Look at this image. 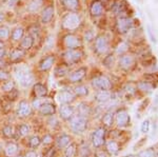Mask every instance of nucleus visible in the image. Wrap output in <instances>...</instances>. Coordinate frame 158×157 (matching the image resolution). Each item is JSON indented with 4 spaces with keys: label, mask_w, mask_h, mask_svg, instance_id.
Wrapping results in <instances>:
<instances>
[{
    "label": "nucleus",
    "mask_w": 158,
    "mask_h": 157,
    "mask_svg": "<svg viewBox=\"0 0 158 157\" xmlns=\"http://www.w3.org/2000/svg\"><path fill=\"white\" fill-rule=\"evenodd\" d=\"M6 67V62L3 59L0 60V70H4V68Z\"/></svg>",
    "instance_id": "nucleus-55"
},
{
    "label": "nucleus",
    "mask_w": 158,
    "mask_h": 157,
    "mask_svg": "<svg viewBox=\"0 0 158 157\" xmlns=\"http://www.w3.org/2000/svg\"><path fill=\"white\" fill-rule=\"evenodd\" d=\"M55 155H56V150L54 148H50L49 150L44 153L43 157H55Z\"/></svg>",
    "instance_id": "nucleus-50"
},
{
    "label": "nucleus",
    "mask_w": 158,
    "mask_h": 157,
    "mask_svg": "<svg viewBox=\"0 0 158 157\" xmlns=\"http://www.w3.org/2000/svg\"><path fill=\"white\" fill-rule=\"evenodd\" d=\"M77 112L78 115L86 118V116H89L91 114V107L86 102H80L77 105Z\"/></svg>",
    "instance_id": "nucleus-27"
},
{
    "label": "nucleus",
    "mask_w": 158,
    "mask_h": 157,
    "mask_svg": "<svg viewBox=\"0 0 158 157\" xmlns=\"http://www.w3.org/2000/svg\"><path fill=\"white\" fill-rule=\"evenodd\" d=\"M15 87H16V85H15V81H13V80L9 79V80H6V81H4L3 83H2L1 90L3 91L4 93H9V92H11V91L14 90Z\"/></svg>",
    "instance_id": "nucleus-35"
},
{
    "label": "nucleus",
    "mask_w": 158,
    "mask_h": 157,
    "mask_svg": "<svg viewBox=\"0 0 158 157\" xmlns=\"http://www.w3.org/2000/svg\"><path fill=\"white\" fill-rule=\"evenodd\" d=\"M81 24V18L77 13H69L62 19V27L67 31H75Z\"/></svg>",
    "instance_id": "nucleus-2"
},
{
    "label": "nucleus",
    "mask_w": 158,
    "mask_h": 157,
    "mask_svg": "<svg viewBox=\"0 0 158 157\" xmlns=\"http://www.w3.org/2000/svg\"><path fill=\"white\" fill-rule=\"evenodd\" d=\"M16 157H23V156H16Z\"/></svg>",
    "instance_id": "nucleus-60"
},
{
    "label": "nucleus",
    "mask_w": 158,
    "mask_h": 157,
    "mask_svg": "<svg viewBox=\"0 0 158 157\" xmlns=\"http://www.w3.org/2000/svg\"><path fill=\"white\" fill-rule=\"evenodd\" d=\"M55 15V9L53 4H49L42 10L41 12V16H40V19H41V22L44 24H48L52 21V19L54 18Z\"/></svg>",
    "instance_id": "nucleus-11"
},
{
    "label": "nucleus",
    "mask_w": 158,
    "mask_h": 157,
    "mask_svg": "<svg viewBox=\"0 0 158 157\" xmlns=\"http://www.w3.org/2000/svg\"><path fill=\"white\" fill-rule=\"evenodd\" d=\"M31 113H32V107H31L30 103L25 100L20 101L18 108H17V115L20 118H25L27 116H30Z\"/></svg>",
    "instance_id": "nucleus-14"
},
{
    "label": "nucleus",
    "mask_w": 158,
    "mask_h": 157,
    "mask_svg": "<svg viewBox=\"0 0 158 157\" xmlns=\"http://www.w3.org/2000/svg\"><path fill=\"white\" fill-rule=\"evenodd\" d=\"M69 72V68L65 64H59L55 68L54 70V75L57 77H63L64 75H67Z\"/></svg>",
    "instance_id": "nucleus-31"
},
{
    "label": "nucleus",
    "mask_w": 158,
    "mask_h": 157,
    "mask_svg": "<svg viewBox=\"0 0 158 157\" xmlns=\"http://www.w3.org/2000/svg\"><path fill=\"white\" fill-rule=\"evenodd\" d=\"M30 133V126L27 125H25V123H22V125H20L18 126V134L20 136H27Z\"/></svg>",
    "instance_id": "nucleus-40"
},
{
    "label": "nucleus",
    "mask_w": 158,
    "mask_h": 157,
    "mask_svg": "<svg viewBox=\"0 0 158 157\" xmlns=\"http://www.w3.org/2000/svg\"><path fill=\"white\" fill-rule=\"evenodd\" d=\"M76 153H77V147H76L75 143H70V145L64 149L63 157H75Z\"/></svg>",
    "instance_id": "nucleus-32"
},
{
    "label": "nucleus",
    "mask_w": 158,
    "mask_h": 157,
    "mask_svg": "<svg viewBox=\"0 0 158 157\" xmlns=\"http://www.w3.org/2000/svg\"><path fill=\"white\" fill-rule=\"evenodd\" d=\"M2 19H3V15L2 13H0V22H2Z\"/></svg>",
    "instance_id": "nucleus-58"
},
{
    "label": "nucleus",
    "mask_w": 158,
    "mask_h": 157,
    "mask_svg": "<svg viewBox=\"0 0 158 157\" xmlns=\"http://www.w3.org/2000/svg\"><path fill=\"white\" fill-rule=\"evenodd\" d=\"M43 105V101L40 99V98H36V99H34L33 100V102H32V105L31 107H33L34 109H36V110H38L41 105Z\"/></svg>",
    "instance_id": "nucleus-49"
},
{
    "label": "nucleus",
    "mask_w": 158,
    "mask_h": 157,
    "mask_svg": "<svg viewBox=\"0 0 158 157\" xmlns=\"http://www.w3.org/2000/svg\"><path fill=\"white\" fill-rule=\"evenodd\" d=\"M139 157H155V153H154V151L151 150V149H148V150L140 152Z\"/></svg>",
    "instance_id": "nucleus-46"
},
{
    "label": "nucleus",
    "mask_w": 158,
    "mask_h": 157,
    "mask_svg": "<svg viewBox=\"0 0 158 157\" xmlns=\"http://www.w3.org/2000/svg\"><path fill=\"white\" fill-rule=\"evenodd\" d=\"M14 75L16 79L19 81L20 85L23 88L30 87L34 81V76L31 73V71L24 65H17L14 69Z\"/></svg>",
    "instance_id": "nucleus-1"
},
{
    "label": "nucleus",
    "mask_w": 158,
    "mask_h": 157,
    "mask_svg": "<svg viewBox=\"0 0 158 157\" xmlns=\"http://www.w3.org/2000/svg\"><path fill=\"white\" fill-rule=\"evenodd\" d=\"M111 97H112V93L106 90L98 91L95 95V99L97 100L98 102H102V103H106V102H108V101H110L111 100Z\"/></svg>",
    "instance_id": "nucleus-25"
},
{
    "label": "nucleus",
    "mask_w": 158,
    "mask_h": 157,
    "mask_svg": "<svg viewBox=\"0 0 158 157\" xmlns=\"http://www.w3.org/2000/svg\"><path fill=\"white\" fill-rule=\"evenodd\" d=\"M96 156H97V157H106V154L104 153L103 151H99V152L96 153Z\"/></svg>",
    "instance_id": "nucleus-56"
},
{
    "label": "nucleus",
    "mask_w": 158,
    "mask_h": 157,
    "mask_svg": "<svg viewBox=\"0 0 158 157\" xmlns=\"http://www.w3.org/2000/svg\"><path fill=\"white\" fill-rule=\"evenodd\" d=\"M140 130H141L142 133H148V132H149V131H150V121L148 120V119L144 120L143 122H142Z\"/></svg>",
    "instance_id": "nucleus-47"
},
{
    "label": "nucleus",
    "mask_w": 158,
    "mask_h": 157,
    "mask_svg": "<svg viewBox=\"0 0 158 157\" xmlns=\"http://www.w3.org/2000/svg\"><path fill=\"white\" fill-rule=\"evenodd\" d=\"M79 153H80V156L81 157H89L91 154V151H90V148H89L88 146L83 145L80 147V149H79Z\"/></svg>",
    "instance_id": "nucleus-43"
},
{
    "label": "nucleus",
    "mask_w": 158,
    "mask_h": 157,
    "mask_svg": "<svg viewBox=\"0 0 158 157\" xmlns=\"http://www.w3.org/2000/svg\"><path fill=\"white\" fill-rule=\"evenodd\" d=\"M85 73H86V69L85 68H79V69L73 71L70 75H69L68 79L69 81L75 83V82H79L83 77L85 76Z\"/></svg>",
    "instance_id": "nucleus-17"
},
{
    "label": "nucleus",
    "mask_w": 158,
    "mask_h": 157,
    "mask_svg": "<svg viewBox=\"0 0 158 157\" xmlns=\"http://www.w3.org/2000/svg\"><path fill=\"white\" fill-rule=\"evenodd\" d=\"M56 111V105L52 102H43V105L38 109V112L41 116H54Z\"/></svg>",
    "instance_id": "nucleus-15"
},
{
    "label": "nucleus",
    "mask_w": 158,
    "mask_h": 157,
    "mask_svg": "<svg viewBox=\"0 0 158 157\" xmlns=\"http://www.w3.org/2000/svg\"><path fill=\"white\" fill-rule=\"evenodd\" d=\"M113 62H114V58L112 57V56H108L104 59V61H103V63L104 64L106 65V67H110L111 64H113Z\"/></svg>",
    "instance_id": "nucleus-51"
},
{
    "label": "nucleus",
    "mask_w": 158,
    "mask_h": 157,
    "mask_svg": "<svg viewBox=\"0 0 158 157\" xmlns=\"http://www.w3.org/2000/svg\"><path fill=\"white\" fill-rule=\"evenodd\" d=\"M2 134L4 135V137L12 138L13 136H14V134H15V130H14V128H13L11 125H7V126H4L3 129H2Z\"/></svg>",
    "instance_id": "nucleus-37"
},
{
    "label": "nucleus",
    "mask_w": 158,
    "mask_h": 157,
    "mask_svg": "<svg viewBox=\"0 0 158 157\" xmlns=\"http://www.w3.org/2000/svg\"><path fill=\"white\" fill-rule=\"evenodd\" d=\"M95 50L98 54L103 55L109 51V40L106 36H98L95 40Z\"/></svg>",
    "instance_id": "nucleus-9"
},
{
    "label": "nucleus",
    "mask_w": 158,
    "mask_h": 157,
    "mask_svg": "<svg viewBox=\"0 0 158 157\" xmlns=\"http://www.w3.org/2000/svg\"><path fill=\"white\" fill-rule=\"evenodd\" d=\"M4 152H6V155L7 157H12L15 156L18 152V146L15 143H6V149H4Z\"/></svg>",
    "instance_id": "nucleus-29"
},
{
    "label": "nucleus",
    "mask_w": 158,
    "mask_h": 157,
    "mask_svg": "<svg viewBox=\"0 0 158 157\" xmlns=\"http://www.w3.org/2000/svg\"><path fill=\"white\" fill-rule=\"evenodd\" d=\"M81 58H82V52L78 49L68 50L67 52H64V54H63V59H64V61L68 65L75 64V63H77L78 61H80Z\"/></svg>",
    "instance_id": "nucleus-5"
},
{
    "label": "nucleus",
    "mask_w": 158,
    "mask_h": 157,
    "mask_svg": "<svg viewBox=\"0 0 158 157\" xmlns=\"http://www.w3.org/2000/svg\"><path fill=\"white\" fill-rule=\"evenodd\" d=\"M148 30H149V35H150V37H151V39L153 40V41L154 42H156V39H155V36H153V34H152V31H151V29H150V27H148Z\"/></svg>",
    "instance_id": "nucleus-57"
},
{
    "label": "nucleus",
    "mask_w": 158,
    "mask_h": 157,
    "mask_svg": "<svg viewBox=\"0 0 158 157\" xmlns=\"http://www.w3.org/2000/svg\"><path fill=\"white\" fill-rule=\"evenodd\" d=\"M24 37V29L22 27H16L12 31L11 40L14 42H19Z\"/></svg>",
    "instance_id": "nucleus-24"
},
{
    "label": "nucleus",
    "mask_w": 158,
    "mask_h": 157,
    "mask_svg": "<svg viewBox=\"0 0 158 157\" xmlns=\"http://www.w3.org/2000/svg\"><path fill=\"white\" fill-rule=\"evenodd\" d=\"M1 48H4V45H3V41H0V49Z\"/></svg>",
    "instance_id": "nucleus-59"
},
{
    "label": "nucleus",
    "mask_w": 158,
    "mask_h": 157,
    "mask_svg": "<svg viewBox=\"0 0 158 157\" xmlns=\"http://www.w3.org/2000/svg\"><path fill=\"white\" fill-rule=\"evenodd\" d=\"M55 63V56L54 55H48L44 57L41 61L39 62V70L41 72H48L52 69L53 64Z\"/></svg>",
    "instance_id": "nucleus-16"
},
{
    "label": "nucleus",
    "mask_w": 158,
    "mask_h": 157,
    "mask_svg": "<svg viewBox=\"0 0 158 157\" xmlns=\"http://www.w3.org/2000/svg\"><path fill=\"white\" fill-rule=\"evenodd\" d=\"M63 45L68 50H75L82 45L80 37L75 34H67L62 39Z\"/></svg>",
    "instance_id": "nucleus-4"
},
{
    "label": "nucleus",
    "mask_w": 158,
    "mask_h": 157,
    "mask_svg": "<svg viewBox=\"0 0 158 157\" xmlns=\"http://www.w3.org/2000/svg\"><path fill=\"white\" fill-rule=\"evenodd\" d=\"M40 143H41V138H40L39 136H36V135L32 136L29 140V147L32 149H36L37 147L40 146Z\"/></svg>",
    "instance_id": "nucleus-38"
},
{
    "label": "nucleus",
    "mask_w": 158,
    "mask_h": 157,
    "mask_svg": "<svg viewBox=\"0 0 158 157\" xmlns=\"http://www.w3.org/2000/svg\"><path fill=\"white\" fill-rule=\"evenodd\" d=\"M69 125L74 133H83L88 128V119L77 114L69 120Z\"/></svg>",
    "instance_id": "nucleus-3"
},
{
    "label": "nucleus",
    "mask_w": 158,
    "mask_h": 157,
    "mask_svg": "<svg viewBox=\"0 0 158 157\" xmlns=\"http://www.w3.org/2000/svg\"><path fill=\"white\" fill-rule=\"evenodd\" d=\"M138 88H139V90H141V91H148V92H150V91H152V85L150 82H148V81H142V82H139L138 83Z\"/></svg>",
    "instance_id": "nucleus-42"
},
{
    "label": "nucleus",
    "mask_w": 158,
    "mask_h": 157,
    "mask_svg": "<svg viewBox=\"0 0 158 157\" xmlns=\"http://www.w3.org/2000/svg\"><path fill=\"white\" fill-rule=\"evenodd\" d=\"M33 91H34V94L37 96L38 98H42L45 97L48 95V88L45 87L43 83L37 82L34 85L33 87Z\"/></svg>",
    "instance_id": "nucleus-22"
},
{
    "label": "nucleus",
    "mask_w": 158,
    "mask_h": 157,
    "mask_svg": "<svg viewBox=\"0 0 158 157\" xmlns=\"http://www.w3.org/2000/svg\"><path fill=\"white\" fill-rule=\"evenodd\" d=\"M71 136L69 134H61V135L56 139V147L58 149H65L71 143Z\"/></svg>",
    "instance_id": "nucleus-21"
},
{
    "label": "nucleus",
    "mask_w": 158,
    "mask_h": 157,
    "mask_svg": "<svg viewBox=\"0 0 158 157\" xmlns=\"http://www.w3.org/2000/svg\"><path fill=\"white\" fill-rule=\"evenodd\" d=\"M127 51H128V44H127L126 42H121V43L117 47L116 53H117V54H119V55H122L123 53H126Z\"/></svg>",
    "instance_id": "nucleus-44"
},
{
    "label": "nucleus",
    "mask_w": 158,
    "mask_h": 157,
    "mask_svg": "<svg viewBox=\"0 0 158 157\" xmlns=\"http://www.w3.org/2000/svg\"><path fill=\"white\" fill-rule=\"evenodd\" d=\"M119 65L123 70H130L134 65V57L132 55H122L119 59Z\"/></svg>",
    "instance_id": "nucleus-20"
},
{
    "label": "nucleus",
    "mask_w": 158,
    "mask_h": 157,
    "mask_svg": "<svg viewBox=\"0 0 158 157\" xmlns=\"http://www.w3.org/2000/svg\"><path fill=\"white\" fill-rule=\"evenodd\" d=\"M6 94H7L6 95L7 100L9 101H14L19 97V92H18V90H16V89H14V90L9 93H6Z\"/></svg>",
    "instance_id": "nucleus-41"
},
{
    "label": "nucleus",
    "mask_w": 158,
    "mask_h": 157,
    "mask_svg": "<svg viewBox=\"0 0 158 157\" xmlns=\"http://www.w3.org/2000/svg\"><path fill=\"white\" fill-rule=\"evenodd\" d=\"M92 85L99 91H109L112 87V83L109 78L106 77V76H97V77H95L92 80Z\"/></svg>",
    "instance_id": "nucleus-6"
},
{
    "label": "nucleus",
    "mask_w": 158,
    "mask_h": 157,
    "mask_svg": "<svg viewBox=\"0 0 158 157\" xmlns=\"http://www.w3.org/2000/svg\"><path fill=\"white\" fill-rule=\"evenodd\" d=\"M157 153H158V152H157Z\"/></svg>",
    "instance_id": "nucleus-61"
},
{
    "label": "nucleus",
    "mask_w": 158,
    "mask_h": 157,
    "mask_svg": "<svg viewBox=\"0 0 158 157\" xmlns=\"http://www.w3.org/2000/svg\"><path fill=\"white\" fill-rule=\"evenodd\" d=\"M132 25H133V21L129 17H120L118 18L116 22L117 30L120 34H126L129 32V30H131Z\"/></svg>",
    "instance_id": "nucleus-8"
},
{
    "label": "nucleus",
    "mask_w": 158,
    "mask_h": 157,
    "mask_svg": "<svg viewBox=\"0 0 158 157\" xmlns=\"http://www.w3.org/2000/svg\"><path fill=\"white\" fill-rule=\"evenodd\" d=\"M33 44H34V37H32L30 34H27L20 41V49L25 52V51H29L32 49Z\"/></svg>",
    "instance_id": "nucleus-23"
},
{
    "label": "nucleus",
    "mask_w": 158,
    "mask_h": 157,
    "mask_svg": "<svg viewBox=\"0 0 158 157\" xmlns=\"http://www.w3.org/2000/svg\"><path fill=\"white\" fill-rule=\"evenodd\" d=\"M11 36V32H10L9 27L3 24H0V41H4L7 40Z\"/></svg>",
    "instance_id": "nucleus-33"
},
{
    "label": "nucleus",
    "mask_w": 158,
    "mask_h": 157,
    "mask_svg": "<svg viewBox=\"0 0 158 157\" xmlns=\"http://www.w3.org/2000/svg\"><path fill=\"white\" fill-rule=\"evenodd\" d=\"M59 115L63 120H70L75 115V108L71 105H61L59 108Z\"/></svg>",
    "instance_id": "nucleus-13"
},
{
    "label": "nucleus",
    "mask_w": 158,
    "mask_h": 157,
    "mask_svg": "<svg viewBox=\"0 0 158 157\" xmlns=\"http://www.w3.org/2000/svg\"><path fill=\"white\" fill-rule=\"evenodd\" d=\"M57 100L60 105H70L75 100V94L69 90H61L57 94Z\"/></svg>",
    "instance_id": "nucleus-10"
},
{
    "label": "nucleus",
    "mask_w": 158,
    "mask_h": 157,
    "mask_svg": "<svg viewBox=\"0 0 158 157\" xmlns=\"http://www.w3.org/2000/svg\"><path fill=\"white\" fill-rule=\"evenodd\" d=\"M104 135H106V129L103 126L96 129L92 135V143L95 148H101L104 143Z\"/></svg>",
    "instance_id": "nucleus-7"
},
{
    "label": "nucleus",
    "mask_w": 158,
    "mask_h": 157,
    "mask_svg": "<svg viewBox=\"0 0 158 157\" xmlns=\"http://www.w3.org/2000/svg\"><path fill=\"white\" fill-rule=\"evenodd\" d=\"M6 56V48H1L0 49V60L1 59H3L4 57Z\"/></svg>",
    "instance_id": "nucleus-54"
},
{
    "label": "nucleus",
    "mask_w": 158,
    "mask_h": 157,
    "mask_svg": "<svg viewBox=\"0 0 158 157\" xmlns=\"http://www.w3.org/2000/svg\"><path fill=\"white\" fill-rule=\"evenodd\" d=\"M106 150H108L109 153L112 154V155L118 153V151H119L118 143H117L116 141H114V140H110L109 143H106Z\"/></svg>",
    "instance_id": "nucleus-34"
},
{
    "label": "nucleus",
    "mask_w": 158,
    "mask_h": 157,
    "mask_svg": "<svg viewBox=\"0 0 158 157\" xmlns=\"http://www.w3.org/2000/svg\"><path fill=\"white\" fill-rule=\"evenodd\" d=\"M102 122L106 126H112L114 122V113L113 112H108L103 115L102 117Z\"/></svg>",
    "instance_id": "nucleus-36"
},
{
    "label": "nucleus",
    "mask_w": 158,
    "mask_h": 157,
    "mask_svg": "<svg viewBox=\"0 0 158 157\" xmlns=\"http://www.w3.org/2000/svg\"><path fill=\"white\" fill-rule=\"evenodd\" d=\"M112 11L114 12L115 15H123L127 12V6L124 4L123 1H115L112 6Z\"/></svg>",
    "instance_id": "nucleus-26"
},
{
    "label": "nucleus",
    "mask_w": 158,
    "mask_h": 157,
    "mask_svg": "<svg viewBox=\"0 0 158 157\" xmlns=\"http://www.w3.org/2000/svg\"><path fill=\"white\" fill-rule=\"evenodd\" d=\"M24 54L25 52L23 50H21L20 48H16V49L12 50L11 53L9 55V58H10V61L14 62V63H18L19 61H21L24 57Z\"/></svg>",
    "instance_id": "nucleus-19"
},
{
    "label": "nucleus",
    "mask_w": 158,
    "mask_h": 157,
    "mask_svg": "<svg viewBox=\"0 0 158 157\" xmlns=\"http://www.w3.org/2000/svg\"><path fill=\"white\" fill-rule=\"evenodd\" d=\"M24 157H37V153L35 151H33V150L27 151V153H25Z\"/></svg>",
    "instance_id": "nucleus-52"
},
{
    "label": "nucleus",
    "mask_w": 158,
    "mask_h": 157,
    "mask_svg": "<svg viewBox=\"0 0 158 157\" xmlns=\"http://www.w3.org/2000/svg\"><path fill=\"white\" fill-rule=\"evenodd\" d=\"M10 79V74L4 70H0V81H6Z\"/></svg>",
    "instance_id": "nucleus-48"
},
{
    "label": "nucleus",
    "mask_w": 158,
    "mask_h": 157,
    "mask_svg": "<svg viewBox=\"0 0 158 157\" xmlns=\"http://www.w3.org/2000/svg\"><path fill=\"white\" fill-rule=\"evenodd\" d=\"M53 140H54V138H53V136L51 135V134H47V135H44L41 139V143H43L44 146H49L51 143H53Z\"/></svg>",
    "instance_id": "nucleus-45"
},
{
    "label": "nucleus",
    "mask_w": 158,
    "mask_h": 157,
    "mask_svg": "<svg viewBox=\"0 0 158 157\" xmlns=\"http://www.w3.org/2000/svg\"><path fill=\"white\" fill-rule=\"evenodd\" d=\"M75 94L77 96H86L89 94V89L85 85H77L75 88Z\"/></svg>",
    "instance_id": "nucleus-39"
},
{
    "label": "nucleus",
    "mask_w": 158,
    "mask_h": 157,
    "mask_svg": "<svg viewBox=\"0 0 158 157\" xmlns=\"http://www.w3.org/2000/svg\"><path fill=\"white\" fill-rule=\"evenodd\" d=\"M62 3L64 7L69 11H76L79 9V0H62Z\"/></svg>",
    "instance_id": "nucleus-30"
},
{
    "label": "nucleus",
    "mask_w": 158,
    "mask_h": 157,
    "mask_svg": "<svg viewBox=\"0 0 158 157\" xmlns=\"http://www.w3.org/2000/svg\"><path fill=\"white\" fill-rule=\"evenodd\" d=\"M115 120H116V125L119 128H124L130 123V115L128 113V111L126 110H119L116 113L115 116Z\"/></svg>",
    "instance_id": "nucleus-12"
},
{
    "label": "nucleus",
    "mask_w": 158,
    "mask_h": 157,
    "mask_svg": "<svg viewBox=\"0 0 158 157\" xmlns=\"http://www.w3.org/2000/svg\"><path fill=\"white\" fill-rule=\"evenodd\" d=\"M94 38V34H93V32L92 31H89V32H86L85 33V40H92Z\"/></svg>",
    "instance_id": "nucleus-53"
},
{
    "label": "nucleus",
    "mask_w": 158,
    "mask_h": 157,
    "mask_svg": "<svg viewBox=\"0 0 158 157\" xmlns=\"http://www.w3.org/2000/svg\"><path fill=\"white\" fill-rule=\"evenodd\" d=\"M90 13L93 17H99L103 13V4L99 0H94L91 3L90 6Z\"/></svg>",
    "instance_id": "nucleus-18"
},
{
    "label": "nucleus",
    "mask_w": 158,
    "mask_h": 157,
    "mask_svg": "<svg viewBox=\"0 0 158 157\" xmlns=\"http://www.w3.org/2000/svg\"><path fill=\"white\" fill-rule=\"evenodd\" d=\"M43 3H44V0H32L27 4V11L31 13H36L43 6Z\"/></svg>",
    "instance_id": "nucleus-28"
}]
</instances>
